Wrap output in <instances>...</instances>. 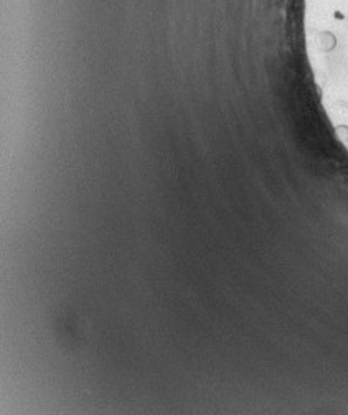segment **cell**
Returning <instances> with one entry per match:
<instances>
[{
  "mask_svg": "<svg viewBox=\"0 0 348 415\" xmlns=\"http://www.w3.org/2000/svg\"><path fill=\"white\" fill-rule=\"evenodd\" d=\"M345 27H347V30H348V12L345 13Z\"/></svg>",
  "mask_w": 348,
  "mask_h": 415,
  "instance_id": "1",
  "label": "cell"
}]
</instances>
